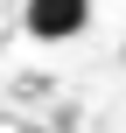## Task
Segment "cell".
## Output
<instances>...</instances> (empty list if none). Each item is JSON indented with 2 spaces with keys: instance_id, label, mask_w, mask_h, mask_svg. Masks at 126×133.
<instances>
[{
  "instance_id": "obj_1",
  "label": "cell",
  "mask_w": 126,
  "mask_h": 133,
  "mask_svg": "<svg viewBox=\"0 0 126 133\" xmlns=\"http://www.w3.org/2000/svg\"><path fill=\"white\" fill-rule=\"evenodd\" d=\"M21 28L35 42H77L91 28V0H28L21 7Z\"/></svg>"
}]
</instances>
